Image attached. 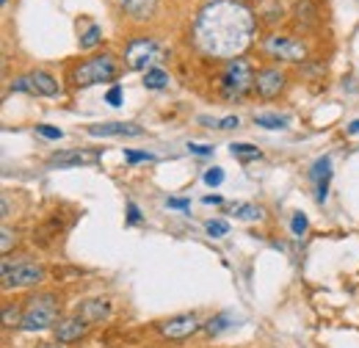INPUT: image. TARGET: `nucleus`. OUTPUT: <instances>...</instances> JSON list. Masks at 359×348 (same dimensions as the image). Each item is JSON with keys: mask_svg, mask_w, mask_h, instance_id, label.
Instances as JSON below:
<instances>
[{"mask_svg": "<svg viewBox=\"0 0 359 348\" xmlns=\"http://www.w3.org/2000/svg\"><path fill=\"white\" fill-rule=\"evenodd\" d=\"M257 34L252 8L241 0H208L191 25V42L208 58H241Z\"/></svg>", "mask_w": 359, "mask_h": 348, "instance_id": "1", "label": "nucleus"}, {"mask_svg": "<svg viewBox=\"0 0 359 348\" xmlns=\"http://www.w3.org/2000/svg\"><path fill=\"white\" fill-rule=\"evenodd\" d=\"M116 75H119V61L111 53H94L69 69V83L75 88H89L111 83L116 81Z\"/></svg>", "mask_w": 359, "mask_h": 348, "instance_id": "2", "label": "nucleus"}, {"mask_svg": "<svg viewBox=\"0 0 359 348\" xmlns=\"http://www.w3.org/2000/svg\"><path fill=\"white\" fill-rule=\"evenodd\" d=\"M58 296H53V293H36V296H31L25 307H22V323H20V329H25V332H45V329H53L61 318H58Z\"/></svg>", "mask_w": 359, "mask_h": 348, "instance_id": "3", "label": "nucleus"}, {"mask_svg": "<svg viewBox=\"0 0 359 348\" xmlns=\"http://www.w3.org/2000/svg\"><path fill=\"white\" fill-rule=\"evenodd\" d=\"M255 78H257L255 64L241 55V58L226 61L219 88H222V94H224L226 100H241V97H246L255 88Z\"/></svg>", "mask_w": 359, "mask_h": 348, "instance_id": "4", "label": "nucleus"}, {"mask_svg": "<svg viewBox=\"0 0 359 348\" xmlns=\"http://www.w3.org/2000/svg\"><path fill=\"white\" fill-rule=\"evenodd\" d=\"M166 50L152 36H133L125 44V67L133 72H149L158 61H163Z\"/></svg>", "mask_w": 359, "mask_h": 348, "instance_id": "5", "label": "nucleus"}, {"mask_svg": "<svg viewBox=\"0 0 359 348\" xmlns=\"http://www.w3.org/2000/svg\"><path fill=\"white\" fill-rule=\"evenodd\" d=\"M3 274V290H22V288H36L45 279V268L34 260H17L11 262L8 257L0 262Z\"/></svg>", "mask_w": 359, "mask_h": 348, "instance_id": "6", "label": "nucleus"}, {"mask_svg": "<svg viewBox=\"0 0 359 348\" xmlns=\"http://www.w3.org/2000/svg\"><path fill=\"white\" fill-rule=\"evenodd\" d=\"M263 53L273 58V61H287V64H302L307 58V44L296 36H287V34H269L263 42Z\"/></svg>", "mask_w": 359, "mask_h": 348, "instance_id": "7", "label": "nucleus"}, {"mask_svg": "<svg viewBox=\"0 0 359 348\" xmlns=\"http://www.w3.org/2000/svg\"><path fill=\"white\" fill-rule=\"evenodd\" d=\"M14 91H25V94H34V97H55L61 86H58V81L45 72V69H34V72H28V75H22V78H17L14 83H11Z\"/></svg>", "mask_w": 359, "mask_h": 348, "instance_id": "8", "label": "nucleus"}, {"mask_svg": "<svg viewBox=\"0 0 359 348\" xmlns=\"http://www.w3.org/2000/svg\"><path fill=\"white\" fill-rule=\"evenodd\" d=\"M287 86V75L279 69V67H263L257 69V78H255V91L263 97V100H276Z\"/></svg>", "mask_w": 359, "mask_h": 348, "instance_id": "9", "label": "nucleus"}, {"mask_svg": "<svg viewBox=\"0 0 359 348\" xmlns=\"http://www.w3.org/2000/svg\"><path fill=\"white\" fill-rule=\"evenodd\" d=\"M158 329H161V335H163L166 340H185V337H191L194 332H199L202 323H199V318H196L194 312H185V315H175V318L163 321Z\"/></svg>", "mask_w": 359, "mask_h": 348, "instance_id": "10", "label": "nucleus"}, {"mask_svg": "<svg viewBox=\"0 0 359 348\" xmlns=\"http://www.w3.org/2000/svg\"><path fill=\"white\" fill-rule=\"evenodd\" d=\"M86 332H89V323H86L83 318H78V315L61 318V321L53 326L55 343H61V346H64V343H78V340H83Z\"/></svg>", "mask_w": 359, "mask_h": 348, "instance_id": "11", "label": "nucleus"}, {"mask_svg": "<svg viewBox=\"0 0 359 348\" xmlns=\"http://www.w3.org/2000/svg\"><path fill=\"white\" fill-rule=\"evenodd\" d=\"M86 133L97 138H130V135H144V128L133 122H102V125H89Z\"/></svg>", "mask_w": 359, "mask_h": 348, "instance_id": "12", "label": "nucleus"}, {"mask_svg": "<svg viewBox=\"0 0 359 348\" xmlns=\"http://www.w3.org/2000/svg\"><path fill=\"white\" fill-rule=\"evenodd\" d=\"M97 161V152H86V149H69V152H55L47 163L58 166V169H72V166H89Z\"/></svg>", "mask_w": 359, "mask_h": 348, "instance_id": "13", "label": "nucleus"}, {"mask_svg": "<svg viewBox=\"0 0 359 348\" xmlns=\"http://www.w3.org/2000/svg\"><path fill=\"white\" fill-rule=\"evenodd\" d=\"M78 318H83L86 323H102L108 315H111V302H105V299H86V302H81L78 304V312H75Z\"/></svg>", "mask_w": 359, "mask_h": 348, "instance_id": "14", "label": "nucleus"}, {"mask_svg": "<svg viewBox=\"0 0 359 348\" xmlns=\"http://www.w3.org/2000/svg\"><path fill=\"white\" fill-rule=\"evenodd\" d=\"M313 180L318 182V202H326V191H329V180H332V158L329 155L315 161Z\"/></svg>", "mask_w": 359, "mask_h": 348, "instance_id": "15", "label": "nucleus"}, {"mask_svg": "<svg viewBox=\"0 0 359 348\" xmlns=\"http://www.w3.org/2000/svg\"><path fill=\"white\" fill-rule=\"evenodd\" d=\"M293 17H296V25H299L302 31L318 28V8H315L313 0H299L296 8H293Z\"/></svg>", "mask_w": 359, "mask_h": 348, "instance_id": "16", "label": "nucleus"}, {"mask_svg": "<svg viewBox=\"0 0 359 348\" xmlns=\"http://www.w3.org/2000/svg\"><path fill=\"white\" fill-rule=\"evenodd\" d=\"M119 6L133 20H149L152 11H155V6H158V0H119Z\"/></svg>", "mask_w": 359, "mask_h": 348, "instance_id": "17", "label": "nucleus"}, {"mask_svg": "<svg viewBox=\"0 0 359 348\" xmlns=\"http://www.w3.org/2000/svg\"><path fill=\"white\" fill-rule=\"evenodd\" d=\"M169 86V72L161 69V67H152L149 72H144V88L149 91H161V88Z\"/></svg>", "mask_w": 359, "mask_h": 348, "instance_id": "18", "label": "nucleus"}, {"mask_svg": "<svg viewBox=\"0 0 359 348\" xmlns=\"http://www.w3.org/2000/svg\"><path fill=\"white\" fill-rule=\"evenodd\" d=\"M100 42H102V28H100V25H94V22H89V28H86V31H81V39H78L81 50H94Z\"/></svg>", "mask_w": 359, "mask_h": 348, "instance_id": "19", "label": "nucleus"}, {"mask_svg": "<svg viewBox=\"0 0 359 348\" xmlns=\"http://www.w3.org/2000/svg\"><path fill=\"white\" fill-rule=\"evenodd\" d=\"M255 125L266 128V130H282L287 125V119L279 116V114H255Z\"/></svg>", "mask_w": 359, "mask_h": 348, "instance_id": "20", "label": "nucleus"}, {"mask_svg": "<svg viewBox=\"0 0 359 348\" xmlns=\"http://www.w3.org/2000/svg\"><path fill=\"white\" fill-rule=\"evenodd\" d=\"M229 152H232V158H238V161H255V158H260L263 152L255 147V144H229Z\"/></svg>", "mask_w": 359, "mask_h": 348, "instance_id": "21", "label": "nucleus"}, {"mask_svg": "<svg viewBox=\"0 0 359 348\" xmlns=\"http://www.w3.org/2000/svg\"><path fill=\"white\" fill-rule=\"evenodd\" d=\"M229 323H232L229 315H216V318H210V321L205 323V332H208L210 337H213V335H222V332L229 329Z\"/></svg>", "mask_w": 359, "mask_h": 348, "instance_id": "22", "label": "nucleus"}, {"mask_svg": "<svg viewBox=\"0 0 359 348\" xmlns=\"http://www.w3.org/2000/svg\"><path fill=\"white\" fill-rule=\"evenodd\" d=\"M20 323H22L20 307H11V304L3 307V326H6V329H14V326H20Z\"/></svg>", "mask_w": 359, "mask_h": 348, "instance_id": "23", "label": "nucleus"}, {"mask_svg": "<svg viewBox=\"0 0 359 348\" xmlns=\"http://www.w3.org/2000/svg\"><path fill=\"white\" fill-rule=\"evenodd\" d=\"M235 216L241 221H255V218H263V210L257 205H235Z\"/></svg>", "mask_w": 359, "mask_h": 348, "instance_id": "24", "label": "nucleus"}, {"mask_svg": "<svg viewBox=\"0 0 359 348\" xmlns=\"http://www.w3.org/2000/svg\"><path fill=\"white\" fill-rule=\"evenodd\" d=\"M226 232H229V224L226 221H219V218L216 221H208V235L210 238H224Z\"/></svg>", "mask_w": 359, "mask_h": 348, "instance_id": "25", "label": "nucleus"}, {"mask_svg": "<svg viewBox=\"0 0 359 348\" xmlns=\"http://www.w3.org/2000/svg\"><path fill=\"white\" fill-rule=\"evenodd\" d=\"M125 161L128 163H141V161H155L152 152H138V149H125Z\"/></svg>", "mask_w": 359, "mask_h": 348, "instance_id": "26", "label": "nucleus"}, {"mask_svg": "<svg viewBox=\"0 0 359 348\" xmlns=\"http://www.w3.org/2000/svg\"><path fill=\"white\" fill-rule=\"evenodd\" d=\"M205 182H208V185H213V188H216V185H222V182H224V169H219V166L208 169V172H205Z\"/></svg>", "mask_w": 359, "mask_h": 348, "instance_id": "27", "label": "nucleus"}, {"mask_svg": "<svg viewBox=\"0 0 359 348\" xmlns=\"http://www.w3.org/2000/svg\"><path fill=\"white\" fill-rule=\"evenodd\" d=\"M290 227H293V235H299V238H302V235L307 232L310 221H307V216H304V213H296V216H293V224H290Z\"/></svg>", "mask_w": 359, "mask_h": 348, "instance_id": "28", "label": "nucleus"}, {"mask_svg": "<svg viewBox=\"0 0 359 348\" xmlns=\"http://www.w3.org/2000/svg\"><path fill=\"white\" fill-rule=\"evenodd\" d=\"M14 243H17V232H11L8 227H3V243H0V249H3V255H8Z\"/></svg>", "mask_w": 359, "mask_h": 348, "instance_id": "29", "label": "nucleus"}, {"mask_svg": "<svg viewBox=\"0 0 359 348\" xmlns=\"http://www.w3.org/2000/svg\"><path fill=\"white\" fill-rule=\"evenodd\" d=\"M36 133H39V135H45V138H50V141L64 138V130H58V128H53V125H39V128H36Z\"/></svg>", "mask_w": 359, "mask_h": 348, "instance_id": "30", "label": "nucleus"}, {"mask_svg": "<svg viewBox=\"0 0 359 348\" xmlns=\"http://www.w3.org/2000/svg\"><path fill=\"white\" fill-rule=\"evenodd\" d=\"M105 100H108V105H122V86H111L108 88V94H105Z\"/></svg>", "mask_w": 359, "mask_h": 348, "instance_id": "31", "label": "nucleus"}, {"mask_svg": "<svg viewBox=\"0 0 359 348\" xmlns=\"http://www.w3.org/2000/svg\"><path fill=\"white\" fill-rule=\"evenodd\" d=\"M188 152H194V155H210V152H213V147H208V144H194V141H188Z\"/></svg>", "mask_w": 359, "mask_h": 348, "instance_id": "32", "label": "nucleus"}, {"mask_svg": "<svg viewBox=\"0 0 359 348\" xmlns=\"http://www.w3.org/2000/svg\"><path fill=\"white\" fill-rule=\"evenodd\" d=\"M166 208H175V210H188V208H191V199H166Z\"/></svg>", "mask_w": 359, "mask_h": 348, "instance_id": "33", "label": "nucleus"}, {"mask_svg": "<svg viewBox=\"0 0 359 348\" xmlns=\"http://www.w3.org/2000/svg\"><path fill=\"white\" fill-rule=\"evenodd\" d=\"M128 221H130V224H138V221H141V210H138L135 202H128Z\"/></svg>", "mask_w": 359, "mask_h": 348, "instance_id": "34", "label": "nucleus"}, {"mask_svg": "<svg viewBox=\"0 0 359 348\" xmlns=\"http://www.w3.org/2000/svg\"><path fill=\"white\" fill-rule=\"evenodd\" d=\"M219 125V130H232V128H238L241 122H238V116H224L222 122H216Z\"/></svg>", "mask_w": 359, "mask_h": 348, "instance_id": "35", "label": "nucleus"}, {"mask_svg": "<svg viewBox=\"0 0 359 348\" xmlns=\"http://www.w3.org/2000/svg\"><path fill=\"white\" fill-rule=\"evenodd\" d=\"M348 133H351V135H359V119H354V122L348 125Z\"/></svg>", "mask_w": 359, "mask_h": 348, "instance_id": "36", "label": "nucleus"}, {"mask_svg": "<svg viewBox=\"0 0 359 348\" xmlns=\"http://www.w3.org/2000/svg\"><path fill=\"white\" fill-rule=\"evenodd\" d=\"M222 202V196H205V205H219Z\"/></svg>", "mask_w": 359, "mask_h": 348, "instance_id": "37", "label": "nucleus"}, {"mask_svg": "<svg viewBox=\"0 0 359 348\" xmlns=\"http://www.w3.org/2000/svg\"><path fill=\"white\" fill-rule=\"evenodd\" d=\"M36 348H61V343H42V346H36Z\"/></svg>", "mask_w": 359, "mask_h": 348, "instance_id": "38", "label": "nucleus"}, {"mask_svg": "<svg viewBox=\"0 0 359 348\" xmlns=\"http://www.w3.org/2000/svg\"><path fill=\"white\" fill-rule=\"evenodd\" d=\"M241 3H249V0H241Z\"/></svg>", "mask_w": 359, "mask_h": 348, "instance_id": "39", "label": "nucleus"}]
</instances>
